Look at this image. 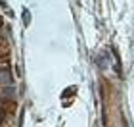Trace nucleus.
<instances>
[{
  "label": "nucleus",
  "mask_w": 134,
  "mask_h": 127,
  "mask_svg": "<svg viewBox=\"0 0 134 127\" xmlns=\"http://www.w3.org/2000/svg\"><path fill=\"white\" fill-rule=\"evenodd\" d=\"M0 27H2V21H0Z\"/></svg>",
  "instance_id": "7ed1b4c3"
},
{
  "label": "nucleus",
  "mask_w": 134,
  "mask_h": 127,
  "mask_svg": "<svg viewBox=\"0 0 134 127\" xmlns=\"http://www.w3.org/2000/svg\"><path fill=\"white\" fill-rule=\"evenodd\" d=\"M4 94L8 96V98H14V94H15V89H14V87H10V85H6V89H4Z\"/></svg>",
  "instance_id": "f03ea898"
},
{
  "label": "nucleus",
  "mask_w": 134,
  "mask_h": 127,
  "mask_svg": "<svg viewBox=\"0 0 134 127\" xmlns=\"http://www.w3.org/2000/svg\"><path fill=\"white\" fill-rule=\"evenodd\" d=\"M0 83H2V85H12V83H14L10 69H0Z\"/></svg>",
  "instance_id": "f257e3e1"
}]
</instances>
